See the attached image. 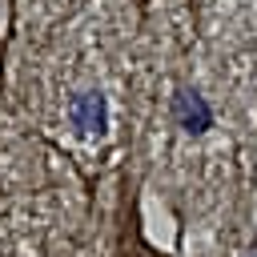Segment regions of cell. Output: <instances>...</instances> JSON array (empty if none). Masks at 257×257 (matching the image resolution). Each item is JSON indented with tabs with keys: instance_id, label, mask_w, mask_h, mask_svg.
<instances>
[{
	"instance_id": "6da1fadb",
	"label": "cell",
	"mask_w": 257,
	"mask_h": 257,
	"mask_svg": "<svg viewBox=\"0 0 257 257\" xmlns=\"http://www.w3.org/2000/svg\"><path fill=\"white\" fill-rule=\"evenodd\" d=\"M177 112H181V124L189 128V133H205L209 128V108H205V100L201 96H193V92H185L181 100H177Z\"/></svg>"
}]
</instances>
